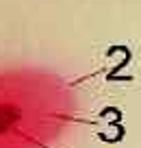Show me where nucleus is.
Wrapping results in <instances>:
<instances>
[{
  "instance_id": "nucleus-1",
  "label": "nucleus",
  "mask_w": 141,
  "mask_h": 148,
  "mask_svg": "<svg viewBox=\"0 0 141 148\" xmlns=\"http://www.w3.org/2000/svg\"><path fill=\"white\" fill-rule=\"evenodd\" d=\"M76 92L61 74L18 65L0 70V148H50L74 124Z\"/></svg>"
}]
</instances>
